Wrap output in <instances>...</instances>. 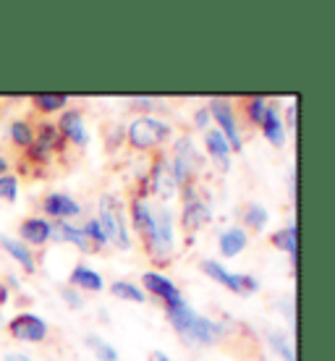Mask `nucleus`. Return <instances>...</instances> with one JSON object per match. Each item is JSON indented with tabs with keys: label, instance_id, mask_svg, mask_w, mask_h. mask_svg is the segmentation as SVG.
Listing matches in <instances>:
<instances>
[{
	"label": "nucleus",
	"instance_id": "nucleus-25",
	"mask_svg": "<svg viewBox=\"0 0 335 361\" xmlns=\"http://www.w3.org/2000/svg\"><path fill=\"white\" fill-rule=\"evenodd\" d=\"M110 293L121 298V301H131V304H145L147 301V293L136 283H131V280H116L110 286Z\"/></svg>",
	"mask_w": 335,
	"mask_h": 361
},
{
	"label": "nucleus",
	"instance_id": "nucleus-24",
	"mask_svg": "<svg viewBox=\"0 0 335 361\" xmlns=\"http://www.w3.org/2000/svg\"><path fill=\"white\" fill-rule=\"evenodd\" d=\"M296 233H299V231H296V223H293V226H286V228H281V231H275L270 238L272 246L288 254L293 262H296V249H299V244H296Z\"/></svg>",
	"mask_w": 335,
	"mask_h": 361
},
{
	"label": "nucleus",
	"instance_id": "nucleus-31",
	"mask_svg": "<svg viewBox=\"0 0 335 361\" xmlns=\"http://www.w3.org/2000/svg\"><path fill=\"white\" fill-rule=\"evenodd\" d=\"M82 231H84V235L90 238V244L95 246V252L108 246V238H105V233H102V228H100V223H97V217L87 220V226H84Z\"/></svg>",
	"mask_w": 335,
	"mask_h": 361
},
{
	"label": "nucleus",
	"instance_id": "nucleus-34",
	"mask_svg": "<svg viewBox=\"0 0 335 361\" xmlns=\"http://www.w3.org/2000/svg\"><path fill=\"white\" fill-rule=\"evenodd\" d=\"M63 301L71 309H82L84 307V296H79V290H73V288H66L63 290Z\"/></svg>",
	"mask_w": 335,
	"mask_h": 361
},
{
	"label": "nucleus",
	"instance_id": "nucleus-22",
	"mask_svg": "<svg viewBox=\"0 0 335 361\" xmlns=\"http://www.w3.org/2000/svg\"><path fill=\"white\" fill-rule=\"evenodd\" d=\"M35 142L39 147H45L47 152H63V136L58 134V128H55V123H39V126L35 128Z\"/></svg>",
	"mask_w": 335,
	"mask_h": 361
},
{
	"label": "nucleus",
	"instance_id": "nucleus-42",
	"mask_svg": "<svg viewBox=\"0 0 335 361\" xmlns=\"http://www.w3.org/2000/svg\"><path fill=\"white\" fill-rule=\"evenodd\" d=\"M8 286L11 288H21V283L16 280V275H8Z\"/></svg>",
	"mask_w": 335,
	"mask_h": 361
},
{
	"label": "nucleus",
	"instance_id": "nucleus-1",
	"mask_svg": "<svg viewBox=\"0 0 335 361\" xmlns=\"http://www.w3.org/2000/svg\"><path fill=\"white\" fill-rule=\"evenodd\" d=\"M165 314H168V322L173 325V330L181 335L183 343L197 345V348L215 345L220 338L226 335V325H223V322L209 319V317H202L200 312H194L186 301H178V304L165 307Z\"/></svg>",
	"mask_w": 335,
	"mask_h": 361
},
{
	"label": "nucleus",
	"instance_id": "nucleus-3",
	"mask_svg": "<svg viewBox=\"0 0 335 361\" xmlns=\"http://www.w3.org/2000/svg\"><path fill=\"white\" fill-rule=\"evenodd\" d=\"M145 249L150 252L154 264H168L176 257V228H173V212L168 204H160L154 209V228L152 235L145 241Z\"/></svg>",
	"mask_w": 335,
	"mask_h": 361
},
{
	"label": "nucleus",
	"instance_id": "nucleus-27",
	"mask_svg": "<svg viewBox=\"0 0 335 361\" xmlns=\"http://www.w3.org/2000/svg\"><path fill=\"white\" fill-rule=\"evenodd\" d=\"M32 105L39 113H63V108L68 105V94H35Z\"/></svg>",
	"mask_w": 335,
	"mask_h": 361
},
{
	"label": "nucleus",
	"instance_id": "nucleus-36",
	"mask_svg": "<svg viewBox=\"0 0 335 361\" xmlns=\"http://www.w3.org/2000/svg\"><path fill=\"white\" fill-rule=\"evenodd\" d=\"M296 116H299V99H293L288 105V110H286V118H288L286 128H293V131H296Z\"/></svg>",
	"mask_w": 335,
	"mask_h": 361
},
{
	"label": "nucleus",
	"instance_id": "nucleus-4",
	"mask_svg": "<svg viewBox=\"0 0 335 361\" xmlns=\"http://www.w3.org/2000/svg\"><path fill=\"white\" fill-rule=\"evenodd\" d=\"M171 123L154 116H139L128 123V145L139 152H150L163 147L171 139Z\"/></svg>",
	"mask_w": 335,
	"mask_h": 361
},
{
	"label": "nucleus",
	"instance_id": "nucleus-16",
	"mask_svg": "<svg viewBox=\"0 0 335 361\" xmlns=\"http://www.w3.org/2000/svg\"><path fill=\"white\" fill-rule=\"evenodd\" d=\"M68 283H71L73 290H82V293H100L105 288V280L97 270H92L87 264H76L68 275Z\"/></svg>",
	"mask_w": 335,
	"mask_h": 361
},
{
	"label": "nucleus",
	"instance_id": "nucleus-17",
	"mask_svg": "<svg viewBox=\"0 0 335 361\" xmlns=\"http://www.w3.org/2000/svg\"><path fill=\"white\" fill-rule=\"evenodd\" d=\"M262 134L264 139L270 142L272 147H286V139H288V134H286V123H283L281 118V110H278V105L275 102H270V108H267V113H264V121H262Z\"/></svg>",
	"mask_w": 335,
	"mask_h": 361
},
{
	"label": "nucleus",
	"instance_id": "nucleus-35",
	"mask_svg": "<svg viewBox=\"0 0 335 361\" xmlns=\"http://www.w3.org/2000/svg\"><path fill=\"white\" fill-rule=\"evenodd\" d=\"M238 278H241V290H244V293H254V290H260V280L254 278V275L238 272Z\"/></svg>",
	"mask_w": 335,
	"mask_h": 361
},
{
	"label": "nucleus",
	"instance_id": "nucleus-28",
	"mask_svg": "<svg viewBox=\"0 0 335 361\" xmlns=\"http://www.w3.org/2000/svg\"><path fill=\"white\" fill-rule=\"evenodd\" d=\"M84 345H87L100 361H118V351L105 341V338H100V335H95V333L87 335V338H84Z\"/></svg>",
	"mask_w": 335,
	"mask_h": 361
},
{
	"label": "nucleus",
	"instance_id": "nucleus-39",
	"mask_svg": "<svg viewBox=\"0 0 335 361\" xmlns=\"http://www.w3.org/2000/svg\"><path fill=\"white\" fill-rule=\"evenodd\" d=\"M6 361H32V356L21 351H11V353H6Z\"/></svg>",
	"mask_w": 335,
	"mask_h": 361
},
{
	"label": "nucleus",
	"instance_id": "nucleus-21",
	"mask_svg": "<svg viewBox=\"0 0 335 361\" xmlns=\"http://www.w3.org/2000/svg\"><path fill=\"white\" fill-rule=\"evenodd\" d=\"M53 238L55 241H66V244H73L79 252H95V246L90 244V238L84 235L82 228H76L73 223H53Z\"/></svg>",
	"mask_w": 335,
	"mask_h": 361
},
{
	"label": "nucleus",
	"instance_id": "nucleus-41",
	"mask_svg": "<svg viewBox=\"0 0 335 361\" xmlns=\"http://www.w3.org/2000/svg\"><path fill=\"white\" fill-rule=\"evenodd\" d=\"M6 173H8V160L0 154V176H6Z\"/></svg>",
	"mask_w": 335,
	"mask_h": 361
},
{
	"label": "nucleus",
	"instance_id": "nucleus-5",
	"mask_svg": "<svg viewBox=\"0 0 335 361\" xmlns=\"http://www.w3.org/2000/svg\"><path fill=\"white\" fill-rule=\"evenodd\" d=\"M202 154L197 149V145L191 142L189 136H178L176 145H173V157H171V168L173 176H176V183L178 186H186L194 180V176L202 171Z\"/></svg>",
	"mask_w": 335,
	"mask_h": 361
},
{
	"label": "nucleus",
	"instance_id": "nucleus-9",
	"mask_svg": "<svg viewBox=\"0 0 335 361\" xmlns=\"http://www.w3.org/2000/svg\"><path fill=\"white\" fill-rule=\"evenodd\" d=\"M145 186L150 191H154L157 197H163V199H171V197H176V194H178V189H181V186L176 183L171 160H168L165 154H160V157L152 163V168H150V173H147ZM150 191H147V194H150Z\"/></svg>",
	"mask_w": 335,
	"mask_h": 361
},
{
	"label": "nucleus",
	"instance_id": "nucleus-12",
	"mask_svg": "<svg viewBox=\"0 0 335 361\" xmlns=\"http://www.w3.org/2000/svg\"><path fill=\"white\" fill-rule=\"evenodd\" d=\"M142 286H145V290L150 293V296L160 298L165 307H171V304H178V301H183L178 286H176V283H173L168 275H163V272H157V270H147L145 275H142Z\"/></svg>",
	"mask_w": 335,
	"mask_h": 361
},
{
	"label": "nucleus",
	"instance_id": "nucleus-11",
	"mask_svg": "<svg viewBox=\"0 0 335 361\" xmlns=\"http://www.w3.org/2000/svg\"><path fill=\"white\" fill-rule=\"evenodd\" d=\"M58 134L63 136V142H71L73 147H87L90 145V134H87V123L84 116L76 108H66L58 118Z\"/></svg>",
	"mask_w": 335,
	"mask_h": 361
},
{
	"label": "nucleus",
	"instance_id": "nucleus-2",
	"mask_svg": "<svg viewBox=\"0 0 335 361\" xmlns=\"http://www.w3.org/2000/svg\"><path fill=\"white\" fill-rule=\"evenodd\" d=\"M97 223H100L102 233L108 238V246L116 249H131V231L126 223V212H123V202L116 194H102L97 202Z\"/></svg>",
	"mask_w": 335,
	"mask_h": 361
},
{
	"label": "nucleus",
	"instance_id": "nucleus-37",
	"mask_svg": "<svg viewBox=\"0 0 335 361\" xmlns=\"http://www.w3.org/2000/svg\"><path fill=\"white\" fill-rule=\"evenodd\" d=\"M131 102H134V105H139L142 110H152L157 99H154V97H131Z\"/></svg>",
	"mask_w": 335,
	"mask_h": 361
},
{
	"label": "nucleus",
	"instance_id": "nucleus-19",
	"mask_svg": "<svg viewBox=\"0 0 335 361\" xmlns=\"http://www.w3.org/2000/svg\"><path fill=\"white\" fill-rule=\"evenodd\" d=\"M246 244H249V233H246L241 226H231L218 235V249L223 257H228V259L238 257V254L246 249Z\"/></svg>",
	"mask_w": 335,
	"mask_h": 361
},
{
	"label": "nucleus",
	"instance_id": "nucleus-18",
	"mask_svg": "<svg viewBox=\"0 0 335 361\" xmlns=\"http://www.w3.org/2000/svg\"><path fill=\"white\" fill-rule=\"evenodd\" d=\"M205 145H207L209 160L218 165V171L226 173L231 168V147H228V142L223 139L218 128H207L205 131Z\"/></svg>",
	"mask_w": 335,
	"mask_h": 361
},
{
	"label": "nucleus",
	"instance_id": "nucleus-40",
	"mask_svg": "<svg viewBox=\"0 0 335 361\" xmlns=\"http://www.w3.org/2000/svg\"><path fill=\"white\" fill-rule=\"evenodd\" d=\"M152 359H154V361H173L165 351H154V353H152Z\"/></svg>",
	"mask_w": 335,
	"mask_h": 361
},
{
	"label": "nucleus",
	"instance_id": "nucleus-14",
	"mask_svg": "<svg viewBox=\"0 0 335 361\" xmlns=\"http://www.w3.org/2000/svg\"><path fill=\"white\" fill-rule=\"evenodd\" d=\"M128 207H131V226H134L136 235L142 241H147L152 235V228H154V207L150 204L147 197H134Z\"/></svg>",
	"mask_w": 335,
	"mask_h": 361
},
{
	"label": "nucleus",
	"instance_id": "nucleus-6",
	"mask_svg": "<svg viewBox=\"0 0 335 361\" xmlns=\"http://www.w3.org/2000/svg\"><path fill=\"white\" fill-rule=\"evenodd\" d=\"M205 108L209 110V118L218 123V131L228 142L231 152H241L244 149V136H241V128H238V121H236L233 105L223 97H212Z\"/></svg>",
	"mask_w": 335,
	"mask_h": 361
},
{
	"label": "nucleus",
	"instance_id": "nucleus-7",
	"mask_svg": "<svg viewBox=\"0 0 335 361\" xmlns=\"http://www.w3.org/2000/svg\"><path fill=\"white\" fill-rule=\"evenodd\" d=\"M8 333L13 341H21V343H42V341H47L50 327L35 312H18L16 317H11Z\"/></svg>",
	"mask_w": 335,
	"mask_h": 361
},
{
	"label": "nucleus",
	"instance_id": "nucleus-29",
	"mask_svg": "<svg viewBox=\"0 0 335 361\" xmlns=\"http://www.w3.org/2000/svg\"><path fill=\"white\" fill-rule=\"evenodd\" d=\"M267 343H270V348L278 353L283 361H296V351H293L291 341L283 333H270L267 335Z\"/></svg>",
	"mask_w": 335,
	"mask_h": 361
},
{
	"label": "nucleus",
	"instance_id": "nucleus-32",
	"mask_svg": "<svg viewBox=\"0 0 335 361\" xmlns=\"http://www.w3.org/2000/svg\"><path fill=\"white\" fill-rule=\"evenodd\" d=\"M16 199H18V178L16 176H11V173L0 176V202L13 204Z\"/></svg>",
	"mask_w": 335,
	"mask_h": 361
},
{
	"label": "nucleus",
	"instance_id": "nucleus-8",
	"mask_svg": "<svg viewBox=\"0 0 335 361\" xmlns=\"http://www.w3.org/2000/svg\"><path fill=\"white\" fill-rule=\"evenodd\" d=\"M181 189H183L181 226H183V231L194 233V231L205 228L207 223H212V209H209V204L205 202V199L197 197L194 183H186V186H181Z\"/></svg>",
	"mask_w": 335,
	"mask_h": 361
},
{
	"label": "nucleus",
	"instance_id": "nucleus-38",
	"mask_svg": "<svg viewBox=\"0 0 335 361\" xmlns=\"http://www.w3.org/2000/svg\"><path fill=\"white\" fill-rule=\"evenodd\" d=\"M8 301H11V288L6 286V283H3V280H0V309L6 307Z\"/></svg>",
	"mask_w": 335,
	"mask_h": 361
},
{
	"label": "nucleus",
	"instance_id": "nucleus-15",
	"mask_svg": "<svg viewBox=\"0 0 335 361\" xmlns=\"http://www.w3.org/2000/svg\"><path fill=\"white\" fill-rule=\"evenodd\" d=\"M202 272L207 275L209 280H215V283H220L223 288H228L231 293H236V296H244V290H241V278H238V272H231L226 270L223 264L218 262V259H202Z\"/></svg>",
	"mask_w": 335,
	"mask_h": 361
},
{
	"label": "nucleus",
	"instance_id": "nucleus-13",
	"mask_svg": "<svg viewBox=\"0 0 335 361\" xmlns=\"http://www.w3.org/2000/svg\"><path fill=\"white\" fill-rule=\"evenodd\" d=\"M18 233H21V244L27 246H45L53 241V223L42 215H35V217H27L21 228H18Z\"/></svg>",
	"mask_w": 335,
	"mask_h": 361
},
{
	"label": "nucleus",
	"instance_id": "nucleus-20",
	"mask_svg": "<svg viewBox=\"0 0 335 361\" xmlns=\"http://www.w3.org/2000/svg\"><path fill=\"white\" fill-rule=\"evenodd\" d=\"M0 246L6 249V254H8L13 262L21 264V270H24V272H35L37 270V259H35V254H32V249H29L27 244H21L18 238L0 235Z\"/></svg>",
	"mask_w": 335,
	"mask_h": 361
},
{
	"label": "nucleus",
	"instance_id": "nucleus-26",
	"mask_svg": "<svg viewBox=\"0 0 335 361\" xmlns=\"http://www.w3.org/2000/svg\"><path fill=\"white\" fill-rule=\"evenodd\" d=\"M8 136H11V142L16 147H21V149H29V147L35 145V128H32V123H29L27 118L13 121L8 126Z\"/></svg>",
	"mask_w": 335,
	"mask_h": 361
},
{
	"label": "nucleus",
	"instance_id": "nucleus-23",
	"mask_svg": "<svg viewBox=\"0 0 335 361\" xmlns=\"http://www.w3.org/2000/svg\"><path fill=\"white\" fill-rule=\"evenodd\" d=\"M267 223H270V212H267V207L264 204H246L244 209V231L249 233V231H254V233H262L264 228H267Z\"/></svg>",
	"mask_w": 335,
	"mask_h": 361
},
{
	"label": "nucleus",
	"instance_id": "nucleus-30",
	"mask_svg": "<svg viewBox=\"0 0 335 361\" xmlns=\"http://www.w3.org/2000/svg\"><path fill=\"white\" fill-rule=\"evenodd\" d=\"M267 108H270V99L262 97V94H257V97L246 99V116H249V121H252L254 126H262Z\"/></svg>",
	"mask_w": 335,
	"mask_h": 361
},
{
	"label": "nucleus",
	"instance_id": "nucleus-33",
	"mask_svg": "<svg viewBox=\"0 0 335 361\" xmlns=\"http://www.w3.org/2000/svg\"><path fill=\"white\" fill-rule=\"evenodd\" d=\"M209 110L207 108H197V113H194V126L200 128V131H207L209 128Z\"/></svg>",
	"mask_w": 335,
	"mask_h": 361
},
{
	"label": "nucleus",
	"instance_id": "nucleus-10",
	"mask_svg": "<svg viewBox=\"0 0 335 361\" xmlns=\"http://www.w3.org/2000/svg\"><path fill=\"white\" fill-rule=\"evenodd\" d=\"M42 212L50 223H71L73 217L82 215V204L71 197V194H63V191H50L45 199H42Z\"/></svg>",
	"mask_w": 335,
	"mask_h": 361
}]
</instances>
